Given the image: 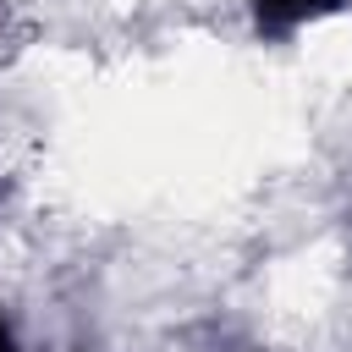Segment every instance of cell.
Segmentation results:
<instances>
[{
    "instance_id": "cell-1",
    "label": "cell",
    "mask_w": 352,
    "mask_h": 352,
    "mask_svg": "<svg viewBox=\"0 0 352 352\" xmlns=\"http://www.w3.org/2000/svg\"><path fill=\"white\" fill-rule=\"evenodd\" d=\"M330 11H341V0H253V22H258L264 38H286L302 22L330 16Z\"/></svg>"
},
{
    "instance_id": "cell-2",
    "label": "cell",
    "mask_w": 352,
    "mask_h": 352,
    "mask_svg": "<svg viewBox=\"0 0 352 352\" xmlns=\"http://www.w3.org/2000/svg\"><path fill=\"white\" fill-rule=\"evenodd\" d=\"M0 352H16V341H11V330H6V319H0Z\"/></svg>"
}]
</instances>
